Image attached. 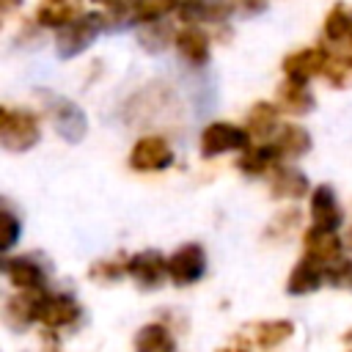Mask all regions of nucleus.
Listing matches in <instances>:
<instances>
[{
    "mask_svg": "<svg viewBox=\"0 0 352 352\" xmlns=\"http://www.w3.org/2000/svg\"><path fill=\"white\" fill-rule=\"evenodd\" d=\"M110 25V16L104 11H85L82 16H77L74 22H69L66 28H60L55 33V52L63 60L77 58L80 52H85L99 33H104V28Z\"/></svg>",
    "mask_w": 352,
    "mask_h": 352,
    "instance_id": "f257e3e1",
    "label": "nucleus"
},
{
    "mask_svg": "<svg viewBox=\"0 0 352 352\" xmlns=\"http://www.w3.org/2000/svg\"><path fill=\"white\" fill-rule=\"evenodd\" d=\"M41 138V124L33 110L22 107H3L0 110V146L6 151H30Z\"/></svg>",
    "mask_w": 352,
    "mask_h": 352,
    "instance_id": "f03ea898",
    "label": "nucleus"
},
{
    "mask_svg": "<svg viewBox=\"0 0 352 352\" xmlns=\"http://www.w3.org/2000/svg\"><path fill=\"white\" fill-rule=\"evenodd\" d=\"M248 146H250V132L231 121H212L201 129V138H198V148L206 160L228 151H245Z\"/></svg>",
    "mask_w": 352,
    "mask_h": 352,
    "instance_id": "7ed1b4c3",
    "label": "nucleus"
},
{
    "mask_svg": "<svg viewBox=\"0 0 352 352\" xmlns=\"http://www.w3.org/2000/svg\"><path fill=\"white\" fill-rule=\"evenodd\" d=\"M206 272V250L198 242H187L168 256V278L173 286H192Z\"/></svg>",
    "mask_w": 352,
    "mask_h": 352,
    "instance_id": "20e7f679",
    "label": "nucleus"
},
{
    "mask_svg": "<svg viewBox=\"0 0 352 352\" xmlns=\"http://www.w3.org/2000/svg\"><path fill=\"white\" fill-rule=\"evenodd\" d=\"M82 316L80 302L72 294L55 292V294H41L38 302V324H44L47 330H63V327H74Z\"/></svg>",
    "mask_w": 352,
    "mask_h": 352,
    "instance_id": "39448f33",
    "label": "nucleus"
},
{
    "mask_svg": "<svg viewBox=\"0 0 352 352\" xmlns=\"http://www.w3.org/2000/svg\"><path fill=\"white\" fill-rule=\"evenodd\" d=\"M173 162V148L162 135H143L129 151V168L140 173L165 170Z\"/></svg>",
    "mask_w": 352,
    "mask_h": 352,
    "instance_id": "423d86ee",
    "label": "nucleus"
},
{
    "mask_svg": "<svg viewBox=\"0 0 352 352\" xmlns=\"http://www.w3.org/2000/svg\"><path fill=\"white\" fill-rule=\"evenodd\" d=\"M324 63H327V47L322 44H314V47H300L294 52H289L280 63L286 80H294V82H311L316 74L324 72Z\"/></svg>",
    "mask_w": 352,
    "mask_h": 352,
    "instance_id": "0eeeda50",
    "label": "nucleus"
},
{
    "mask_svg": "<svg viewBox=\"0 0 352 352\" xmlns=\"http://www.w3.org/2000/svg\"><path fill=\"white\" fill-rule=\"evenodd\" d=\"M3 275L16 292L41 294L47 286V272L33 256H8L3 261Z\"/></svg>",
    "mask_w": 352,
    "mask_h": 352,
    "instance_id": "6e6552de",
    "label": "nucleus"
},
{
    "mask_svg": "<svg viewBox=\"0 0 352 352\" xmlns=\"http://www.w3.org/2000/svg\"><path fill=\"white\" fill-rule=\"evenodd\" d=\"M308 214H311V226L327 228V231H338V226L344 223V209L341 201L336 195V190L330 184H316L308 195Z\"/></svg>",
    "mask_w": 352,
    "mask_h": 352,
    "instance_id": "1a4fd4ad",
    "label": "nucleus"
},
{
    "mask_svg": "<svg viewBox=\"0 0 352 352\" xmlns=\"http://www.w3.org/2000/svg\"><path fill=\"white\" fill-rule=\"evenodd\" d=\"M50 121H52L55 132L60 138H66L69 143L82 140L85 132H88V118L80 110V104H74L72 99H63V96H55L52 99V104H50Z\"/></svg>",
    "mask_w": 352,
    "mask_h": 352,
    "instance_id": "9d476101",
    "label": "nucleus"
},
{
    "mask_svg": "<svg viewBox=\"0 0 352 352\" xmlns=\"http://www.w3.org/2000/svg\"><path fill=\"white\" fill-rule=\"evenodd\" d=\"M341 253H344V242L336 231H327V228H319V226H311L305 234H302V256L322 264V267H330L336 261H341Z\"/></svg>",
    "mask_w": 352,
    "mask_h": 352,
    "instance_id": "9b49d317",
    "label": "nucleus"
},
{
    "mask_svg": "<svg viewBox=\"0 0 352 352\" xmlns=\"http://www.w3.org/2000/svg\"><path fill=\"white\" fill-rule=\"evenodd\" d=\"M126 275L143 289H157L168 278V258L160 250H140L126 258Z\"/></svg>",
    "mask_w": 352,
    "mask_h": 352,
    "instance_id": "f8f14e48",
    "label": "nucleus"
},
{
    "mask_svg": "<svg viewBox=\"0 0 352 352\" xmlns=\"http://www.w3.org/2000/svg\"><path fill=\"white\" fill-rule=\"evenodd\" d=\"M173 47L190 66H204L212 52V38L201 25H184L176 30Z\"/></svg>",
    "mask_w": 352,
    "mask_h": 352,
    "instance_id": "ddd939ff",
    "label": "nucleus"
},
{
    "mask_svg": "<svg viewBox=\"0 0 352 352\" xmlns=\"http://www.w3.org/2000/svg\"><path fill=\"white\" fill-rule=\"evenodd\" d=\"M176 14L184 25H220L234 14V8L228 0H182Z\"/></svg>",
    "mask_w": 352,
    "mask_h": 352,
    "instance_id": "4468645a",
    "label": "nucleus"
},
{
    "mask_svg": "<svg viewBox=\"0 0 352 352\" xmlns=\"http://www.w3.org/2000/svg\"><path fill=\"white\" fill-rule=\"evenodd\" d=\"M311 182L300 168H275L270 173V195L275 201H297L311 195Z\"/></svg>",
    "mask_w": 352,
    "mask_h": 352,
    "instance_id": "2eb2a0df",
    "label": "nucleus"
},
{
    "mask_svg": "<svg viewBox=\"0 0 352 352\" xmlns=\"http://www.w3.org/2000/svg\"><path fill=\"white\" fill-rule=\"evenodd\" d=\"M82 0H38L33 19L38 28H52L60 30L69 22H74L77 16H82Z\"/></svg>",
    "mask_w": 352,
    "mask_h": 352,
    "instance_id": "dca6fc26",
    "label": "nucleus"
},
{
    "mask_svg": "<svg viewBox=\"0 0 352 352\" xmlns=\"http://www.w3.org/2000/svg\"><path fill=\"white\" fill-rule=\"evenodd\" d=\"M44 294V292H41ZM41 294H33V292H16L6 300V308H3V319L11 330H28L33 322H38V302H41Z\"/></svg>",
    "mask_w": 352,
    "mask_h": 352,
    "instance_id": "f3484780",
    "label": "nucleus"
},
{
    "mask_svg": "<svg viewBox=\"0 0 352 352\" xmlns=\"http://www.w3.org/2000/svg\"><path fill=\"white\" fill-rule=\"evenodd\" d=\"M324 270L327 267H322V264H316V261H311V258L302 256L294 264V270L289 272V278H286V292L294 294V297H305V294L319 292L322 283H327L324 280Z\"/></svg>",
    "mask_w": 352,
    "mask_h": 352,
    "instance_id": "a211bd4d",
    "label": "nucleus"
},
{
    "mask_svg": "<svg viewBox=\"0 0 352 352\" xmlns=\"http://www.w3.org/2000/svg\"><path fill=\"white\" fill-rule=\"evenodd\" d=\"M275 104L280 113H289V116H305L314 110L316 99L311 94V88L305 82H294V80H283L275 91Z\"/></svg>",
    "mask_w": 352,
    "mask_h": 352,
    "instance_id": "6ab92c4d",
    "label": "nucleus"
},
{
    "mask_svg": "<svg viewBox=\"0 0 352 352\" xmlns=\"http://www.w3.org/2000/svg\"><path fill=\"white\" fill-rule=\"evenodd\" d=\"M280 154L275 151L272 143H261V146H248L245 151H239L236 157V168L245 176H267L275 170Z\"/></svg>",
    "mask_w": 352,
    "mask_h": 352,
    "instance_id": "aec40b11",
    "label": "nucleus"
},
{
    "mask_svg": "<svg viewBox=\"0 0 352 352\" xmlns=\"http://www.w3.org/2000/svg\"><path fill=\"white\" fill-rule=\"evenodd\" d=\"M272 146L280 154V160H297L302 154H308L311 148V135L305 126L300 124H283L275 135H272Z\"/></svg>",
    "mask_w": 352,
    "mask_h": 352,
    "instance_id": "412c9836",
    "label": "nucleus"
},
{
    "mask_svg": "<svg viewBox=\"0 0 352 352\" xmlns=\"http://www.w3.org/2000/svg\"><path fill=\"white\" fill-rule=\"evenodd\" d=\"M135 352H176V338L162 322H148L135 333Z\"/></svg>",
    "mask_w": 352,
    "mask_h": 352,
    "instance_id": "4be33fe9",
    "label": "nucleus"
},
{
    "mask_svg": "<svg viewBox=\"0 0 352 352\" xmlns=\"http://www.w3.org/2000/svg\"><path fill=\"white\" fill-rule=\"evenodd\" d=\"M182 0H129V19L132 25H151L162 22L168 14L179 11Z\"/></svg>",
    "mask_w": 352,
    "mask_h": 352,
    "instance_id": "5701e85b",
    "label": "nucleus"
},
{
    "mask_svg": "<svg viewBox=\"0 0 352 352\" xmlns=\"http://www.w3.org/2000/svg\"><path fill=\"white\" fill-rule=\"evenodd\" d=\"M278 104L272 102H256L250 110H248V121H245V129L250 132V138H270L275 135L280 126H278Z\"/></svg>",
    "mask_w": 352,
    "mask_h": 352,
    "instance_id": "b1692460",
    "label": "nucleus"
},
{
    "mask_svg": "<svg viewBox=\"0 0 352 352\" xmlns=\"http://www.w3.org/2000/svg\"><path fill=\"white\" fill-rule=\"evenodd\" d=\"M322 33L327 41L333 44H341L346 38H352V8L346 3H333L330 11L324 14V22H322Z\"/></svg>",
    "mask_w": 352,
    "mask_h": 352,
    "instance_id": "393cba45",
    "label": "nucleus"
},
{
    "mask_svg": "<svg viewBox=\"0 0 352 352\" xmlns=\"http://www.w3.org/2000/svg\"><path fill=\"white\" fill-rule=\"evenodd\" d=\"M292 333H294V324L289 319H267L253 327V341L264 349H272V346H280L286 338H292Z\"/></svg>",
    "mask_w": 352,
    "mask_h": 352,
    "instance_id": "a878e982",
    "label": "nucleus"
},
{
    "mask_svg": "<svg viewBox=\"0 0 352 352\" xmlns=\"http://www.w3.org/2000/svg\"><path fill=\"white\" fill-rule=\"evenodd\" d=\"M324 80L333 88H344L352 80V52L341 50H327V63H324Z\"/></svg>",
    "mask_w": 352,
    "mask_h": 352,
    "instance_id": "bb28decb",
    "label": "nucleus"
},
{
    "mask_svg": "<svg viewBox=\"0 0 352 352\" xmlns=\"http://www.w3.org/2000/svg\"><path fill=\"white\" fill-rule=\"evenodd\" d=\"M173 36L176 33H170V28L165 25V22H151V25H140V33H138V38H140V44L146 47V50H162L168 41L173 44Z\"/></svg>",
    "mask_w": 352,
    "mask_h": 352,
    "instance_id": "cd10ccee",
    "label": "nucleus"
},
{
    "mask_svg": "<svg viewBox=\"0 0 352 352\" xmlns=\"http://www.w3.org/2000/svg\"><path fill=\"white\" fill-rule=\"evenodd\" d=\"M324 280L336 289H346L352 292V258H341L336 264H330L324 270Z\"/></svg>",
    "mask_w": 352,
    "mask_h": 352,
    "instance_id": "c85d7f7f",
    "label": "nucleus"
},
{
    "mask_svg": "<svg viewBox=\"0 0 352 352\" xmlns=\"http://www.w3.org/2000/svg\"><path fill=\"white\" fill-rule=\"evenodd\" d=\"M19 236H22V220L11 212V206H6L3 209V250H11L16 242H19Z\"/></svg>",
    "mask_w": 352,
    "mask_h": 352,
    "instance_id": "c756f323",
    "label": "nucleus"
},
{
    "mask_svg": "<svg viewBox=\"0 0 352 352\" xmlns=\"http://www.w3.org/2000/svg\"><path fill=\"white\" fill-rule=\"evenodd\" d=\"M94 3L104 8V14L110 16V25L129 19V0H94Z\"/></svg>",
    "mask_w": 352,
    "mask_h": 352,
    "instance_id": "7c9ffc66",
    "label": "nucleus"
},
{
    "mask_svg": "<svg viewBox=\"0 0 352 352\" xmlns=\"http://www.w3.org/2000/svg\"><path fill=\"white\" fill-rule=\"evenodd\" d=\"M126 272V264H118V261H96L94 270H91V278H99V280H116Z\"/></svg>",
    "mask_w": 352,
    "mask_h": 352,
    "instance_id": "2f4dec72",
    "label": "nucleus"
},
{
    "mask_svg": "<svg viewBox=\"0 0 352 352\" xmlns=\"http://www.w3.org/2000/svg\"><path fill=\"white\" fill-rule=\"evenodd\" d=\"M228 3H231V8H234L236 14L256 16V14H261V11L267 8V3H270V0H228Z\"/></svg>",
    "mask_w": 352,
    "mask_h": 352,
    "instance_id": "473e14b6",
    "label": "nucleus"
},
{
    "mask_svg": "<svg viewBox=\"0 0 352 352\" xmlns=\"http://www.w3.org/2000/svg\"><path fill=\"white\" fill-rule=\"evenodd\" d=\"M22 6V0H0V8H3V14H11L14 8H19Z\"/></svg>",
    "mask_w": 352,
    "mask_h": 352,
    "instance_id": "72a5a7b5",
    "label": "nucleus"
},
{
    "mask_svg": "<svg viewBox=\"0 0 352 352\" xmlns=\"http://www.w3.org/2000/svg\"><path fill=\"white\" fill-rule=\"evenodd\" d=\"M220 352H248V346L242 344V346H226V349H220Z\"/></svg>",
    "mask_w": 352,
    "mask_h": 352,
    "instance_id": "f704fd0d",
    "label": "nucleus"
},
{
    "mask_svg": "<svg viewBox=\"0 0 352 352\" xmlns=\"http://www.w3.org/2000/svg\"><path fill=\"white\" fill-rule=\"evenodd\" d=\"M349 352H352V349H349Z\"/></svg>",
    "mask_w": 352,
    "mask_h": 352,
    "instance_id": "c9c22d12",
    "label": "nucleus"
},
{
    "mask_svg": "<svg viewBox=\"0 0 352 352\" xmlns=\"http://www.w3.org/2000/svg\"><path fill=\"white\" fill-rule=\"evenodd\" d=\"M349 41H352V38H349Z\"/></svg>",
    "mask_w": 352,
    "mask_h": 352,
    "instance_id": "e433bc0d",
    "label": "nucleus"
}]
</instances>
